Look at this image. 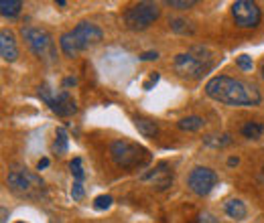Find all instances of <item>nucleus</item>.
<instances>
[{"label":"nucleus","instance_id":"1","mask_svg":"<svg viewBox=\"0 0 264 223\" xmlns=\"http://www.w3.org/2000/svg\"><path fill=\"white\" fill-rule=\"evenodd\" d=\"M205 93L220 104L232 108H252L262 102V95L256 85L246 83L242 79L216 75L205 83Z\"/></svg>","mask_w":264,"mask_h":223},{"label":"nucleus","instance_id":"2","mask_svg":"<svg viewBox=\"0 0 264 223\" xmlns=\"http://www.w3.org/2000/svg\"><path fill=\"white\" fill-rule=\"evenodd\" d=\"M110 156L114 160V165L120 168H126V170H134V168H142L150 163V152L146 150L144 146L130 142L126 138H120L114 140L110 144Z\"/></svg>","mask_w":264,"mask_h":223},{"label":"nucleus","instance_id":"3","mask_svg":"<svg viewBox=\"0 0 264 223\" xmlns=\"http://www.w3.org/2000/svg\"><path fill=\"white\" fill-rule=\"evenodd\" d=\"M207 49L203 47H193L191 51L179 53L175 57V71L187 79H197L201 75H205V71L211 69V59L203 57Z\"/></svg>","mask_w":264,"mask_h":223},{"label":"nucleus","instance_id":"4","mask_svg":"<svg viewBox=\"0 0 264 223\" xmlns=\"http://www.w3.org/2000/svg\"><path fill=\"white\" fill-rule=\"evenodd\" d=\"M22 39L27 41L29 49L39 57L41 61H45L47 65H53L57 61V49H55V41L53 37L49 35L45 29L39 27H22L20 29Z\"/></svg>","mask_w":264,"mask_h":223},{"label":"nucleus","instance_id":"5","mask_svg":"<svg viewBox=\"0 0 264 223\" xmlns=\"http://www.w3.org/2000/svg\"><path fill=\"white\" fill-rule=\"evenodd\" d=\"M6 185L17 197H27V199L41 197L45 191L43 181L29 170H12L6 177Z\"/></svg>","mask_w":264,"mask_h":223},{"label":"nucleus","instance_id":"6","mask_svg":"<svg viewBox=\"0 0 264 223\" xmlns=\"http://www.w3.org/2000/svg\"><path fill=\"white\" fill-rule=\"evenodd\" d=\"M161 17V8L157 2H138L124 12V24L130 31H144Z\"/></svg>","mask_w":264,"mask_h":223},{"label":"nucleus","instance_id":"7","mask_svg":"<svg viewBox=\"0 0 264 223\" xmlns=\"http://www.w3.org/2000/svg\"><path fill=\"white\" fill-rule=\"evenodd\" d=\"M39 97L51 108L53 114L61 116V118H69L78 112V106H75V100L67 93V92H59V93H53L47 85H41L39 88Z\"/></svg>","mask_w":264,"mask_h":223},{"label":"nucleus","instance_id":"8","mask_svg":"<svg viewBox=\"0 0 264 223\" xmlns=\"http://www.w3.org/2000/svg\"><path fill=\"white\" fill-rule=\"evenodd\" d=\"M232 17L240 29H254L262 19V12L252 0H236L232 4Z\"/></svg>","mask_w":264,"mask_h":223},{"label":"nucleus","instance_id":"9","mask_svg":"<svg viewBox=\"0 0 264 223\" xmlns=\"http://www.w3.org/2000/svg\"><path fill=\"white\" fill-rule=\"evenodd\" d=\"M218 172L216 170H211L207 167H195L191 172H189V177H187V185H189V189L199 195V197H205L213 191V187L218 185Z\"/></svg>","mask_w":264,"mask_h":223},{"label":"nucleus","instance_id":"10","mask_svg":"<svg viewBox=\"0 0 264 223\" xmlns=\"http://www.w3.org/2000/svg\"><path fill=\"white\" fill-rule=\"evenodd\" d=\"M71 35H73L75 43H78V49H80V51H85V49H90V47L98 45L100 41L104 39L102 29L96 27V24H92V22H80L78 27L71 31Z\"/></svg>","mask_w":264,"mask_h":223},{"label":"nucleus","instance_id":"11","mask_svg":"<svg viewBox=\"0 0 264 223\" xmlns=\"http://www.w3.org/2000/svg\"><path fill=\"white\" fill-rule=\"evenodd\" d=\"M141 179H142V181H153V183H157L159 191H165L167 187H171V183H173V172L167 170V165H165V163H161L155 170L144 172Z\"/></svg>","mask_w":264,"mask_h":223},{"label":"nucleus","instance_id":"12","mask_svg":"<svg viewBox=\"0 0 264 223\" xmlns=\"http://www.w3.org/2000/svg\"><path fill=\"white\" fill-rule=\"evenodd\" d=\"M0 57H2L6 63H12V61H17V57H19V47H17V41L10 31L0 33Z\"/></svg>","mask_w":264,"mask_h":223},{"label":"nucleus","instance_id":"13","mask_svg":"<svg viewBox=\"0 0 264 223\" xmlns=\"http://www.w3.org/2000/svg\"><path fill=\"white\" fill-rule=\"evenodd\" d=\"M223 207H225V213H228V217H232L236 221H244L248 217V209H246L244 201H240V199H228Z\"/></svg>","mask_w":264,"mask_h":223},{"label":"nucleus","instance_id":"14","mask_svg":"<svg viewBox=\"0 0 264 223\" xmlns=\"http://www.w3.org/2000/svg\"><path fill=\"white\" fill-rule=\"evenodd\" d=\"M59 47H61V51H63L67 57H75V55L80 53L78 43H75L71 31H69V33H63V35L59 37Z\"/></svg>","mask_w":264,"mask_h":223},{"label":"nucleus","instance_id":"15","mask_svg":"<svg viewBox=\"0 0 264 223\" xmlns=\"http://www.w3.org/2000/svg\"><path fill=\"white\" fill-rule=\"evenodd\" d=\"M134 126H136V130L141 132L142 136H146V138H150V136H155L159 132L157 122L148 120V118H134Z\"/></svg>","mask_w":264,"mask_h":223},{"label":"nucleus","instance_id":"16","mask_svg":"<svg viewBox=\"0 0 264 223\" xmlns=\"http://www.w3.org/2000/svg\"><path fill=\"white\" fill-rule=\"evenodd\" d=\"M69 148V136L65 128H57L55 130V140H53V150L57 154H65Z\"/></svg>","mask_w":264,"mask_h":223},{"label":"nucleus","instance_id":"17","mask_svg":"<svg viewBox=\"0 0 264 223\" xmlns=\"http://www.w3.org/2000/svg\"><path fill=\"white\" fill-rule=\"evenodd\" d=\"M262 134H264V124L260 122H246L242 126V136L248 140H258Z\"/></svg>","mask_w":264,"mask_h":223},{"label":"nucleus","instance_id":"18","mask_svg":"<svg viewBox=\"0 0 264 223\" xmlns=\"http://www.w3.org/2000/svg\"><path fill=\"white\" fill-rule=\"evenodd\" d=\"M20 8H22L20 0H2V2H0V12H2V17H8V19L19 17Z\"/></svg>","mask_w":264,"mask_h":223},{"label":"nucleus","instance_id":"19","mask_svg":"<svg viewBox=\"0 0 264 223\" xmlns=\"http://www.w3.org/2000/svg\"><path fill=\"white\" fill-rule=\"evenodd\" d=\"M179 130L183 132H197L203 128V118H199V116H187L183 120H179Z\"/></svg>","mask_w":264,"mask_h":223},{"label":"nucleus","instance_id":"20","mask_svg":"<svg viewBox=\"0 0 264 223\" xmlns=\"http://www.w3.org/2000/svg\"><path fill=\"white\" fill-rule=\"evenodd\" d=\"M169 24H171V31L177 33V35H193L195 33L193 22L185 20V19H171Z\"/></svg>","mask_w":264,"mask_h":223},{"label":"nucleus","instance_id":"21","mask_svg":"<svg viewBox=\"0 0 264 223\" xmlns=\"http://www.w3.org/2000/svg\"><path fill=\"white\" fill-rule=\"evenodd\" d=\"M69 170H71L73 181L83 183V179H85V170H83V163H81V158H80V156H75L71 163H69Z\"/></svg>","mask_w":264,"mask_h":223},{"label":"nucleus","instance_id":"22","mask_svg":"<svg viewBox=\"0 0 264 223\" xmlns=\"http://www.w3.org/2000/svg\"><path fill=\"white\" fill-rule=\"evenodd\" d=\"M203 142L207 146H213V148H220V146H228L232 142V138L228 134H220V136H205Z\"/></svg>","mask_w":264,"mask_h":223},{"label":"nucleus","instance_id":"23","mask_svg":"<svg viewBox=\"0 0 264 223\" xmlns=\"http://www.w3.org/2000/svg\"><path fill=\"white\" fill-rule=\"evenodd\" d=\"M112 203H114V199H112L110 195H98L94 199V209H98V211H104V209H110Z\"/></svg>","mask_w":264,"mask_h":223},{"label":"nucleus","instance_id":"24","mask_svg":"<svg viewBox=\"0 0 264 223\" xmlns=\"http://www.w3.org/2000/svg\"><path fill=\"white\" fill-rule=\"evenodd\" d=\"M171 8H179V10H187V8H193L197 4V0H167L165 2Z\"/></svg>","mask_w":264,"mask_h":223},{"label":"nucleus","instance_id":"25","mask_svg":"<svg viewBox=\"0 0 264 223\" xmlns=\"http://www.w3.org/2000/svg\"><path fill=\"white\" fill-rule=\"evenodd\" d=\"M236 61H238V67H240L242 71H252L254 69V61L250 55H240Z\"/></svg>","mask_w":264,"mask_h":223},{"label":"nucleus","instance_id":"26","mask_svg":"<svg viewBox=\"0 0 264 223\" xmlns=\"http://www.w3.org/2000/svg\"><path fill=\"white\" fill-rule=\"evenodd\" d=\"M71 197L75 201H81L83 197H85V189H83V183H78V181H73L71 185Z\"/></svg>","mask_w":264,"mask_h":223},{"label":"nucleus","instance_id":"27","mask_svg":"<svg viewBox=\"0 0 264 223\" xmlns=\"http://www.w3.org/2000/svg\"><path fill=\"white\" fill-rule=\"evenodd\" d=\"M159 79H161V75H159V73L155 71V73H150V77L144 81V85H142V88L146 90V92H150V90H153L155 88V85L159 83Z\"/></svg>","mask_w":264,"mask_h":223},{"label":"nucleus","instance_id":"28","mask_svg":"<svg viewBox=\"0 0 264 223\" xmlns=\"http://www.w3.org/2000/svg\"><path fill=\"white\" fill-rule=\"evenodd\" d=\"M197 223H220L218 219H216V215H211V213H207V211H203L199 217H197Z\"/></svg>","mask_w":264,"mask_h":223},{"label":"nucleus","instance_id":"29","mask_svg":"<svg viewBox=\"0 0 264 223\" xmlns=\"http://www.w3.org/2000/svg\"><path fill=\"white\" fill-rule=\"evenodd\" d=\"M141 59H142V61H155V59H159V53H157V51H144V53L141 55Z\"/></svg>","mask_w":264,"mask_h":223},{"label":"nucleus","instance_id":"30","mask_svg":"<svg viewBox=\"0 0 264 223\" xmlns=\"http://www.w3.org/2000/svg\"><path fill=\"white\" fill-rule=\"evenodd\" d=\"M49 167V158H41L39 163H37V170H45Z\"/></svg>","mask_w":264,"mask_h":223},{"label":"nucleus","instance_id":"31","mask_svg":"<svg viewBox=\"0 0 264 223\" xmlns=\"http://www.w3.org/2000/svg\"><path fill=\"white\" fill-rule=\"evenodd\" d=\"M238 163H240V158H238V156H232V158H228V165H230V167H236Z\"/></svg>","mask_w":264,"mask_h":223},{"label":"nucleus","instance_id":"32","mask_svg":"<svg viewBox=\"0 0 264 223\" xmlns=\"http://www.w3.org/2000/svg\"><path fill=\"white\" fill-rule=\"evenodd\" d=\"M75 83H78V79H75V77H67L65 79V88H69V85H75Z\"/></svg>","mask_w":264,"mask_h":223},{"label":"nucleus","instance_id":"33","mask_svg":"<svg viewBox=\"0 0 264 223\" xmlns=\"http://www.w3.org/2000/svg\"><path fill=\"white\" fill-rule=\"evenodd\" d=\"M262 79H264V63H262Z\"/></svg>","mask_w":264,"mask_h":223},{"label":"nucleus","instance_id":"34","mask_svg":"<svg viewBox=\"0 0 264 223\" xmlns=\"http://www.w3.org/2000/svg\"><path fill=\"white\" fill-rule=\"evenodd\" d=\"M17 223H22V221H17Z\"/></svg>","mask_w":264,"mask_h":223}]
</instances>
